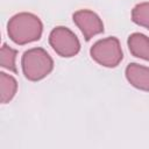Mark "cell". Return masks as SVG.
Segmentation results:
<instances>
[{
	"mask_svg": "<svg viewBox=\"0 0 149 149\" xmlns=\"http://www.w3.org/2000/svg\"><path fill=\"white\" fill-rule=\"evenodd\" d=\"M91 58L104 68H116L123 59V52L118 37L108 36L98 40L90 49Z\"/></svg>",
	"mask_w": 149,
	"mask_h": 149,
	"instance_id": "3957f363",
	"label": "cell"
},
{
	"mask_svg": "<svg viewBox=\"0 0 149 149\" xmlns=\"http://www.w3.org/2000/svg\"><path fill=\"white\" fill-rule=\"evenodd\" d=\"M49 44L58 56L64 58H71L80 51V42L77 35L64 26H57L50 31Z\"/></svg>",
	"mask_w": 149,
	"mask_h": 149,
	"instance_id": "277c9868",
	"label": "cell"
},
{
	"mask_svg": "<svg viewBox=\"0 0 149 149\" xmlns=\"http://www.w3.org/2000/svg\"><path fill=\"white\" fill-rule=\"evenodd\" d=\"M132 21L149 30V1L140 2L132 9Z\"/></svg>",
	"mask_w": 149,
	"mask_h": 149,
	"instance_id": "30bf717a",
	"label": "cell"
},
{
	"mask_svg": "<svg viewBox=\"0 0 149 149\" xmlns=\"http://www.w3.org/2000/svg\"><path fill=\"white\" fill-rule=\"evenodd\" d=\"M21 68L26 79L38 81L51 73L54 70V59L45 49L35 47L23 52L21 57Z\"/></svg>",
	"mask_w": 149,
	"mask_h": 149,
	"instance_id": "7a4b0ae2",
	"label": "cell"
},
{
	"mask_svg": "<svg viewBox=\"0 0 149 149\" xmlns=\"http://www.w3.org/2000/svg\"><path fill=\"white\" fill-rule=\"evenodd\" d=\"M73 23L83 34L85 41L104 33V22L100 16L91 9H79L72 15Z\"/></svg>",
	"mask_w": 149,
	"mask_h": 149,
	"instance_id": "5b68a950",
	"label": "cell"
},
{
	"mask_svg": "<svg viewBox=\"0 0 149 149\" xmlns=\"http://www.w3.org/2000/svg\"><path fill=\"white\" fill-rule=\"evenodd\" d=\"M16 56H17V50L13 49L8 44L3 43L0 50V65L1 68L8 70L9 72H17L16 68Z\"/></svg>",
	"mask_w": 149,
	"mask_h": 149,
	"instance_id": "9c48e42d",
	"label": "cell"
},
{
	"mask_svg": "<svg viewBox=\"0 0 149 149\" xmlns=\"http://www.w3.org/2000/svg\"><path fill=\"white\" fill-rule=\"evenodd\" d=\"M125 76L133 87L149 92V66H144L139 63H129L126 66Z\"/></svg>",
	"mask_w": 149,
	"mask_h": 149,
	"instance_id": "8992f818",
	"label": "cell"
},
{
	"mask_svg": "<svg viewBox=\"0 0 149 149\" xmlns=\"http://www.w3.org/2000/svg\"><path fill=\"white\" fill-rule=\"evenodd\" d=\"M127 45L132 56L149 62V37L142 33H133L128 36Z\"/></svg>",
	"mask_w": 149,
	"mask_h": 149,
	"instance_id": "52a82bcc",
	"label": "cell"
},
{
	"mask_svg": "<svg viewBox=\"0 0 149 149\" xmlns=\"http://www.w3.org/2000/svg\"><path fill=\"white\" fill-rule=\"evenodd\" d=\"M43 33L41 19L29 12L13 15L7 22V35L17 45H24L38 41Z\"/></svg>",
	"mask_w": 149,
	"mask_h": 149,
	"instance_id": "6da1fadb",
	"label": "cell"
},
{
	"mask_svg": "<svg viewBox=\"0 0 149 149\" xmlns=\"http://www.w3.org/2000/svg\"><path fill=\"white\" fill-rule=\"evenodd\" d=\"M17 92V80L6 72H0V95L1 102H9Z\"/></svg>",
	"mask_w": 149,
	"mask_h": 149,
	"instance_id": "ba28073f",
	"label": "cell"
}]
</instances>
